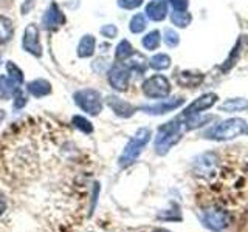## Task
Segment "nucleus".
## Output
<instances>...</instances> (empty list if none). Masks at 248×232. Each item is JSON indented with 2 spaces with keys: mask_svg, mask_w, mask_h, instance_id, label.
<instances>
[{
  "mask_svg": "<svg viewBox=\"0 0 248 232\" xmlns=\"http://www.w3.org/2000/svg\"><path fill=\"white\" fill-rule=\"evenodd\" d=\"M185 131L188 130L185 127L183 118H177L163 124L157 131V138H155V152L158 155H166L170 150V147L175 145L183 138Z\"/></svg>",
  "mask_w": 248,
  "mask_h": 232,
  "instance_id": "obj_1",
  "label": "nucleus"
},
{
  "mask_svg": "<svg viewBox=\"0 0 248 232\" xmlns=\"http://www.w3.org/2000/svg\"><path fill=\"white\" fill-rule=\"evenodd\" d=\"M247 130V121L242 118H231L216 124L213 129H209L205 136L214 141H228L239 135H242Z\"/></svg>",
  "mask_w": 248,
  "mask_h": 232,
  "instance_id": "obj_2",
  "label": "nucleus"
},
{
  "mask_svg": "<svg viewBox=\"0 0 248 232\" xmlns=\"http://www.w3.org/2000/svg\"><path fill=\"white\" fill-rule=\"evenodd\" d=\"M151 135H152L151 130L144 129V127L137 131V133L134 135V138H132L130 141L127 143V145L124 147V152L121 153V157H120L118 164H120L121 169H126V167H129L132 164V162L137 161V158L141 155L146 144L149 143Z\"/></svg>",
  "mask_w": 248,
  "mask_h": 232,
  "instance_id": "obj_3",
  "label": "nucleus"
},
{
  "mask_svg": "<svg viewBox=\"0 0 248 232\" xmlns=\"http://www.w3.org/2000/svg\"><path fill=\"white\" fill-rule=\"evenodd\" d=\"M73 99H75L76 105L87 115L98 116L101 113V110H103V98H101L98 90L82 88L75 93Z\"/></svg>",
  "mask_w": 248,
  "mask_h": 232,
  "instance_id": "obj_4",
  "label": "nucleus"
},
{
  "mask_svg": "<svg viewBox=\"0 0 248 232\" xmlns=\"http://www.w3.org/2000/svg\"><path fill=\"white\" fill-rule=\"evenodd\" d=\"M146 98L151 99H163L168 98L170 93V82L163 74H154L143 82L141 85Z\"/></svg>",
  "mask_w": 248,
  "mask_h": 232,
  "instance_id": "obj_5",
  "label": "nucleus"
},
{
  "mask_svg": "<svg viewBox=\"0 0 248 232\" xmlns=\"http://www.w3.org/2000/svg\"><path fill=\"white\" fill-rule=\"evenodd\" d=\"M108 84L110 87L116 91H126L130 82V70L126 65L115 64L110 70H108Z\"/></svg>",
  "mask_w": 248,
  "mask_h": 232,
  "instance_id": "obj_6",
  "label": "nucleus"
},
{
  "mask_svg": "<svg viewBox=\"0 0 248 232\" xmlns=\"http://www.w3.org/2000/svg\"><path fill=\"white\" fill-rule=\"evenodd\" d=\"M22 48L36 58L42 56V45H41V39H39V29L34 23L27 25L22 39Z\"/></svg>",
  "mask_w": 248,
  "mask_h": 232,
  "instance_id": "obj_7",
  "label": "nucleus"
},
{
  "mask_svg": "<svg viewBox=\"0 0 248 232\" xmlns=\"http://www.w3.org/2000/svg\"><path fill=\"white\" fill-rule=\"evenodd\" d=\"M202 221H203L206 228L219 232L228 224V214L225 212L223 209L211 207V209H206L203 212V215H202Z\"/></svg>",
  "mask_w": 248,
  "mask_h": 232,
  "instance_id": "obj_8",
  "label": "nucleus"
},
{
  "mask_svg": "<svg viewBox=\"0 0 248 232\" xmlns=\"http://www.w3.org/2000/svg\"><path fill=\"white\" fill-rule=\"evenodd\" d=\"M217 99L219 98H217L216 93H205V95H202L200 98H197L194 102H191L185 108V112L182 113V118H189V116L200 115L202 112L211 108L217 102Z\"/></svg>",
  "mask_w": 248,
  "mask_h": 232,
  "instance_id": "obj_9",
  "label": "nucleus"
},
{
  "mask_svg": "<svg viewBox=\"0 0 248 232\" xmlns=\"http://www.w3.org/2000/svg\"><path fill=\"white\" fill-rule=\"evenodd\" d=\"M183 104H185L183 98H174V99H165V101H161V102H157V104L143 105L141 110L147 115H165V113L175 110V108H178Z\"/></svg>",
  "mask_w": 248,
  "mask_h": 232,
  "instance_id": "obj_10",
  "label": "nucleus"
},
{
  "mask_svg": "<svg viewBox=\"0 0 248 232\" xmlns=\"http://www.w3.org/2000/svg\"><path fill=\"white\" fill-rule=\"evenodd\" d=\"M65 23V15L61 11V8L56 3H51L48 6V10L45 11V14L42 15V25L45 29H56L59 27H62Z\"/></svg>",
  "mask_w": 248,
  "mask_h": 232,
  "instance_id": "obj_11",
  "label": "nucleus"
},
{
  "mask_svg": "<svg viewBox=\"0 0 248 232\" xmlns=\"http://www.w3.org/2000/svg\"><path fill=\"white\" fill-rule=\"evenodd\" d=\"M107 105L112 108V112L120 118H130L137 112V107L132 105L127 101L118 96H107Z\"/></svg>",
  "mask_w": 248,
  "mask_h": 232,
  "instance_id": "obj_12",
  "label": "nucleus"
},
{
  "mask_svg": "<svg viewBox=\"0 0 248 232\" xmlns=\"http://www.w3.org/2000/svg\"><path fill=\"white\" fill-rule=\"evenodd\" d=\"M168 15V2L166 0H152L146 5V17L154 22H161Z\"/></svg>",
  "mask_w": 248,
  "mask_h": 232,
  "instance_id": "obj_13",
  "label": "nucleus"
},
{
  "mask_svg": "<svg viewBox=\"0 0 248 232\" xmlns=\"http://www.w3.org/2000/svg\"><path fill=\"white\" fill-rule=\"evenodd\" d=\"M203 74L202 73H196V72H182L177 74V82L182 87H188V88H194L199 87V85L203 82Z\"/></svg>",
  "mask_w": 248,
  "mask_h": 232,
  "instance_id": "obj_14",
  "label": "nucleus"
},
{
  "mask_svg": "<svg viewBox=\"0 0 248 232\" xmlns=\"http://www.w3.org/2000/svg\"><path fill=\"white\" fill-rule=\"evenodd\" d=\"M20 91L19 84H16L11 77H8L5 74L0 76V99H10L14 98Z\"/></svg>",
  "mask_w": 248,
  "mask_h": 232,
  "instance_id": "obj_15",
  "label": "nucleus"
},
{
  "mask_svg": "<svg viewBox=\"0 0 248 232\" xmlns=\"http://www.w3.org/2000/svg\"><path fill=\"white\" fill-rule=\"evenodd\" d=\"M28 91L30 95H33L34 98H44L51 93V84L45 79H34L28 84Z\"/></svg>",
  "mask_w": 248,
  "mask_h": 232,
  "instance_id": "obj_16",
  "label": "nucleus"
},
{
  "mask_svg": "<svg viewBox=\"0 0 248 232\" xmlns=\"http://www.w3.org/2000/svg\"><path fill=\"white\" fill-rule=\"evenodd\" d=\"M95 46H96V39L92 34H85L79 41L78 45V56L79 58H90L95 54Z\"/></svg>",
  "mask_w": 248,
  "mask_h": 232,
  "instance_id": "obj_17",
  "label": "nucleus"
},
{
  "mask_svg": "<svg viewBox=\"0 0 248 232\" xmlns=\"http://www.w3.org/2000/svg\"><path fill=\"white\" fill-rule=\"evenodd\" d=\"M147 65H149V60H147L143 54L138 53V51H134L130 54L129 59H127V64H126V67L129 70H132V72H137L140 74L146 72Z\"/></svg>",
  "mask_w": 248,
  "mask_h": 232,
  "instance_id": "obj_18",
  "label": "nucleus"
},
{
  "mask_svg": "<svg viewBox=\"0 0 248 232\" xmlns=\"http://www.w3.org/2000/svg\"><path fill=\"white\" fill-rule=\"evenodd\" d=\"M247 108H248V101L244 98H230L220 104V112H227V113L242 112L247 110Z\"/></svg>",
  "mask_w": 248,
  "mask_h": 232,
  "instance_id": "obj_19",
  "label": "nucleus"
},
{
  "mask_svg": "<svg viewBox=\"0 0 248 232\" xmlns=\"http://www.w3.org/2000/svg\"><path fill=\"white\" fill-rule=\"evenodd\" d=\"M149 67L157 70V72H163V70H168L170 67V58L165 53H158L149 59Z\"/></svg>",
  "mask_w": 248,
  "mask_h": 232,
  "instance_id": "obj_20",
  "label": "nucleus"
},
{
  "mask_svg": "<svg viewBox=\"0 0 248 232\" xmlns=\"http://www.w3.org/2000/svg\"><path fill=\"white\" fill-rule=\"evenodd\" d=\"M14 28H13V22L5 17V15H0V44L8 42L13 37Z\"/></svg>",
  "mask_w": 248,
  "mask_h": 232,
  "instance_id": "obj_21",
  "label": "nucleus"
},
{
  "mask_svg": "<svg viewBox=\"0 0 248 232\" xmlns=\"http://www.w3.org/2000/svg\"><path fill=\"white\" fill-rule=\"evenodd\" d=\"M160 42H161V34H160L158 29H154V31H151V33H147L143 37V41H141L143 46H144L146 50H149V51L157 50Z\"/></svg>",
  "mask_w": 248,
  "mask_h": 232,
  "instance_id": "obj_22",
  "label": "nucleus"
},
{
  "mask_svg": "<svg viewBox=\"0 0 248 232\" xmlns=\"http://www.w3.org/2000/svg\"><path fill=\"white\" fill-rule=\"evenodd\" d=\"M134 51H135L134 46L130 45L129 41H126V39H124V41H121L118 44V46H116V50H115V59L118 60V62H124V60L129 59V56Z\"/></svg>",
  "mask_w": 248,
  "mask_h": 232,
  "instance_id": "obj_23",
  "label": "nucleus"
},
{
  "mask_svg": "<svg viewBox=\"0 0 248 232\" xmlns=\"http://www.w3.org/2000/svg\"><path fill=\"white\" fill-rule=\"evenodd\" d=\"M170 22L178 28H186L192 22V15L188 11H174L170 14Z\"/></svg>",
  "mask_w": 248,
  "mask_h": 232,
  "instance_id": "obj_24",
  "label": "nucleus"
},
{
  "mask_svg": "<svg viewBox=\"0 0 248 232\" xmlns=\"http://www.w3.org/2000/svg\"><path fill=\"white\" fill-rule=\"evenodd\" d=\"M146 25H147L146 15H144V14H135L134 17L130 19L129 29H130L134 34H140V33H143V31L146 29Z\"/></svg>",
  "mask_w": 248,
  "mask_h": 232,
  "instance_id": "obj_25",
  "label": "nucleus"
},
{
  "mask_svg": "<svg viewBox=\"0 0 248 232\" xmlns=\"http://www.w3.org/2000/svg\"><path fill=\"white\" fill-rule=\"evenodd\" d=\"M214 164H216V155L214 153H205V155H202V157L197 160L199 172H202V174L205 172V169H206V172L213 170Z\"/></svg>",
  "mask_w": 248,
  "mask_h": 232,
  "instance_id": "obj_26",
  "label": "nucleus"
},
{
  "mask_svg": "<svg viewBox=\"0 0 248 232\" xmlns=\"http://www.w3.org/2000/svg\"><path fill=\"white\" fill-rule=\"evenodd\" d=\"M239 53H240V41H237V44L234 45V48L231 50L230 56L227 58V60H225V64L222 65V72L223 73L230 72V70L236 65V60L239 59Z\"/></svg>",
  "mask_w": 248,
  "mask_h": 232,
  "instance_id": "obj_27",
  "label": "nucleus"
},
{
  "mask_svg": "<svg viewBox=\"0 0 248 232\" xmlns=\"http://www.w3.org/2000/svg\"><path fill=\"white\" fill-rule=\"evenodd\" d=\"M6 73H8V77H11L16 84L23 82V72L11 60H8V64H6Z\"/></svg>",
  "mask_w": 248,
  "mask_h": 232,
  "instance_id": "obj_28",
  "label": "nucleus"
},
{
  "mask_svg": "<svg viewBox=\"0 0 248 232\" xmlns=\"http://www.w3.org/2000/svg\"><path fill=\"white\" fill-rule=\"evenodd\" d=\"M163 41H165V44L169 48H175V46L180 44V36H178V33L172 28H166L163 31Z\"/></svg>",
  "mask_w": 248,
  "mask_h": 232,
  "instance_id": "obj_29",
  "label": "nucleus"
},
{
  "mask_svg": "<svg viewBox=\"0 0 248 232\" xmlns=\"http://www.w3.org/2000/svg\"><path fill=\"white\" fill-rule=\"evenodd\" d=\"M72 124L76 127V129H79L82 133H92L93 131V126L90 124V121L89 119H85V118H82V116H79V115H76V116H73V119H72Z\"/></svg>",
  "mask_w": 248,
  "mask_h": 232,
  "instance_id": "obj_30",
  "label": "nucleus"
},
{
  "mask_svg": "<svg viewBox=\"0 0 248 232\" xmlns=\"http://www.w3.org/2000/svg\"><path fill=\"white\" fill-rule=\"evenodd\" d=\"M143 0H118V6L123 10H135V8L141 6Z\"/></svg>",
  "mask_w": 248,
  "mask_h": 232,
  "instance_id": "obj_31",
  "label": "nucleus"
},
{
  "mask_svg": "<svg viewBox=\"0 0 248 232\" xmlns=\"http://www.w3.org/2000/svg\"><path fill=\"white\" fill-rule=\"evenodd\" d=\"M174 11H186L189 6V0H168Z\"/></svg>",
  "mask_w": 248,
  "mask_h": 232,
  "instance_id": "obj_32",
  "label": "nucleus"
},
{
  "mask_svg": "<svg viewBox=\"0 0 248 232\" xmlns=\"http://www.w3.org/2000/svg\"><path fill=\"white\" fill-rule=\"evenodd\" d=\"M101 34H103L104 37H108V39H115L116 34H118V29H116V27L112 25V23H108V25H104L103 28H101Z\"/></svg>",
  "mask_w": 248,
  "mask_h": 232,
  "instance_id": "obj_33",
  "label": "nucleus"
},
{
  "mask_svg": "<svg viewBox=\"0 0 248 232\" xmlns=\"http://www.w3.org/2000/svg\"><path fill=\"white\" fill-rule=\"evenodd\" d=\"M14 99H16V102H14V108H16V110H17V108H20V107H23V105H25V102H27L25 98H23V95H22V91H19L17 95L14 96Z\"/></svg>",
  "mask_w": 248,
  "mask_h": 232,
  "instance_id": "obj_34",
  "label": "nucleus"
},
{
  "mask_svg": "<svg viewBox=\"0 0 248 232\" xmlns=\"http://www.w3.org/2000/svg\"><path fill=\"white\" fill-rule=\"evenodd\" d=\"M5 211H6V201L2 195H0V215H2Z\"/></svg>",
  "mask_w": 248,
  "mask_h": 232,
  "instance_id": "obj_35",
  "label": "nucleus"
},
{
  "mask_svg": "<svg viewBox=\"0 0 248 232\" xmlns=\"http://www.w3.org/2000/svg\"><path fill=\"white\" fill-rule=\"evenodd\" d=\"M3 119H5V112L2 110V108H0V124H2Z\"/></svg>",
  "mask_w": 248,
  "mask_h": 232,
  "instance_id": "obj_36",
  "label": "nucleus"
},
{
  "mask_svg": "<svg viewBox=\"0 0 248 232\" xmlns=\"http://www.w3.org/2000/svg\"><path fill=\"white\" fill-rule=\"evenodd\" d=\"M154 232H169V231H165V229H158V231H154Z\"/></svg>",
  "mask_w": 248,
  "mask_h": 232,
  "instance_id": "obj_37",
  "label": "nucleus"
},
{
  "mask_svg": "<svg viewBox=\"0 0 248 232\" xmlns=\"http://www.w3.org/2000/svg\"><path fill=\"white\" fill-rule=\"evenodd\" d=\"M0 62H2V54H0Z\"/></svg>",
  "mask_w": 248,
  "mask_h": 232,
  "instance_id": "obj_38",
  "label": "nucleus"
}]
</instances>
